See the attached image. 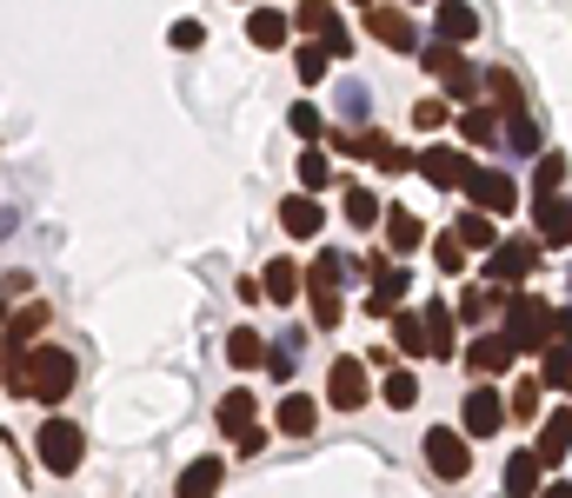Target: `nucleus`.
I'll return each mask as SVG.
<instances>
[{
  "instance_id": "1",
  "label": "nucleus",
  "mask_w": 572,
  "mask_h": 498,
  "mask_svg": "<svg viewBox=\"0 0 572 498\" xmlns=\"http://www.w3.org/2000/svg\"><path fill=\"white\" fill-rule=\"evenodd\" d=\"M360 273V260H347V253H319L313 266H306V299H313V325H326L334 332L340 325V312H347V280Z\"/></svg>"
},
{
  "instance_id": "2",
  "label": "nucleus",
  "mask_w": 572,
  "mask_h": 498,
  "mask_svg": "<svg viewBox=\"0 0 572 498\" xmlns=\"http://www.w3.org/2000/svg\"><path fill=\"white\" fill-rule=\"evenodd\" d=\"M506 340H513V353H546L552 346V306L546 299H533V293H506Z\"/></svg>"
},
{
  "instance_id": "3",
  "label": "nucleus",
  "mask_w": 572,
  "mask_h": 498,
  "mask_svg": "<svg viewBox=\"0 0 572 498\" xmlns=\"http://www.w3.org/2000/svg\"><path fill=\"white\" fill-rule=\"evenodd\" d=\"M73 379H80V366H73L67 346H34V353H27V399L60 405V399L73 392Z\"/></svg>"
},
{
  "instance_id": "4",
  "label": "nucleus",
  "mask_w": 572,
  "mask_h": 498,
  "mask_svg": "<svg viewBox=\"0 0 572 498\" xmlns=\"http://www.w3.org/2000/svg\"><path fill=\"white\" fill-rule=\"evenodd\" d=\"M486 286H500V293H520L533 273H539V239H500L493 253H486Z\"/></svg>"
},
{
  "instance_id": "5",
  "label": "nucleus",
  "mask_w": 572,
  "mask_h": 498,
  "mask_svg": "<svg viewBox=\"0 0 572 498\" xmlns=\"http://www.w3.org/2000/svg\"><path fill=\"white\" fill-rule=\"evenodd\" d=\"M334 146H340V159L353 153V159H366V166H380V174H406L413 166V153H406L393 133H380V127H353V133H334Z\"/></svg>"
},
{
  "instance_id": "6",
  "label": "nucleus",
  "mask_w": 572,
  "mask_h": 498,
  "mask_svg": "<svg viewBox=\"0 0 572 498\" xmlns=\"http://www.w3.org/2000/svg\"><path fill=\"white\" fill-rule=\"evenodd\" d=\"M506 419H513V412H506V399H500L493 379H479V386L466 392V405H459V432H466V439H500Z\"/></svg>"
},
{
  "instance_id": "7",
  "label": "nucleus",
  "mask_w": 572,
  "mask_h": 498,
  "mask_svg": "<svg viewBox=\"0 0 572 498\" xmlns=\"http://www.w3.org/2000/svg\"><path fill=\"white\" fill-rule=\"evenodd\" d=\"M213 419H220V432H226L240 452H260V446H267V432L254 426V419H260V405H254V392H247V386H233V392L213 405Z\"/></svg>"
},
{
  "instance_id": "8",
  "label": "nucleus",
  "mask_w": 572,
  "mask_h": 498,
  "mask_svg": "<svg viewBox=\"0 0 572 498\" xmlns=\"http://www.w3.org/2000/svg\"><path fill=\"white\" fill-rule=\"evenodd\" d=\"M80 459H87V439H80V426H73V419H60V412H54V419L40 426V465H47L54 478H73V472H80Z\"/></svg>"
},
{
  "instance_id": "9",
  "label": "nucleus",
  "mask_w": 572,
  "mask_h": 498,
  "mask_svg": "<svg viewBox=\"0 0 572 498\" xmlns=\"http://www.w3.org/2000/svg\"><path fill=\"white\" fill-rule=\"evenodd\" d=\"M293 27L300 34H313L326 54H353V34H347V21H340V8H334V0H300V8H293Z\"/></svg>"
},
{
  "instance_id": "10",
  "label": "nucleus",
  "mask_w": 572,
  "mask_h": 498,
  "mask_svg": "<svg viewBox=\"0 0 572 498\" xmlns=\"http://www.w3.org/2000/svg\"><path fill=\"white\" fill-rule=\"evenodd\" d=\"M413 166H420V180L427 187H440V193H466V180H472V153H459V146H427V153H413Z\"/></svg>"
},
{
  "instance_id": "11",
  "label": "nucleus",
  "mask_w": 572,
  "mask_h": 498,
  "mask_svg": "<svg viewBox=\"0 0 572 498\" xmlns=\"http://www.w3.org/2000/svg\"><path fill=\"white\" fill-rule=\"evenodd\" d=\"M466 200L479 206V213H513L520 206V180L506 174V166H472V180H466Z\"/></svg>"
},
{
  "instance_id": "12",
  "label": "nucleus",
  "mask_w": 572,
  "mask_h": 498,
  "mask_svg": "<svg viewBox=\"0 0 572 498\" xmlns=\"http://www.w3.org/2000/svg\"><path fill=\"white\" fill-rule=\"evenodd\" d=\"M366 273H373V293H366V312L373 319H393L399 312V299H406V286H413V273H406L393 253H380V260H366Z\"/></svg>"
},
{
  "instance_id": "13",
  "label": "nucleus",
  "mask_w": 572,
  "mask_h": 498,
  "mask_svg": "<svg viewBox=\"0 0 572 498\" xmlns=\"http://www.w3.org/2000/svg\"><path fill=\"white\" fill-rule=\"evenodd\" d=\"M427 465L453 485V478H466L472 472V446H466V432H453V426H433L427 432Z\"/></svg>"
},
{
  "instance_id": "14",
  "label": "nucleus",
  "mask_w": 572,
  "mask_h": 498,
  "mask_svg": "<svg viewBox=\"0 0 572 498\" xmlns=\"http://www.w3.org/2000/svg\"><path fill=\"white\" fill-rule=\"evenodd\" d=\"M513 359H520V353H513V340H506L500 325H486L479 340L466 346V372H472V379H500V372H506Z\"/></svg>"
},
{
  "instance_id": "15",
  "label": "nucleus",
  "mask_w": 572,
  "mask_h": 498,
  "mask_svg": "<svg viewBox=\"0 0 572 498\" xmlns=\"http://www.w3.org/2000/svg\"><path fill=\"white\" fill-rule=\"evenodd\" d=\"M366 366L360 359H334V366H326V405H340V412H360L366 405Z\"/></svg>"
},
{
  "instance_id": "16",
  "label": "nucleus",
  "mask_w": 572,
  "mask_h": 498,
  "mask_svg": "<svg viewBox=\"0 0 572 498\" xmlns=\"http://www.w3.org/2000/svg\"><path fill=\"white\" fill-rule=\"evenodd\" d=\"M533 233H539V246H572V200L533 193Z\"/></svg>"
},
{
  "instance_id": "17",
  "label": "nucleus",
  "mask_w": 572,
  "mask_h": 498,
  "mask_svg": "<svg viewBox=\"0 0 572 498\" xmlns=\"http://www.w3.org/2000/svg\"><path fill=\"white\" fill-rule=\"evenodd\" d=\"M366 27H373V40H380V47H393V54H413V47H420L413 21H406L399 8H386V0H373V8H366Z\"/></svg>"
},
{
  "instance_id": "18",
  "label": "nucleus",
  "mask_w": 572,
  "mask_h": 498,
  "mask_svg": "<svg viewBox=\"0 0 572 498\" xmlns=\"http://www.w3.org/2000/svg\"><path fill=\"white\" fill-rule=\"evenodd\" d=\"M427 312V359H453L459 353V312L446 306V299H433V306H420Z\"/></svg>"
},
{
  "instance_id": "19",
  "label": "nucleus",
  "mask_w": 572,
  "mask_h": 498,
  "mask_svg": "<svg viewBox=\"0 0 572 498\" xmlns=\"http://www.w3.org/2000/svg\"><path fill=\"white\" fill-rule=\"evenodd\" d=\"M533 452H539V465H546V472H552V465H565V452H572V405H559L552 419H539Z\"/></svg>"
},
{
  "instance_id": "20",
  "label": "nucleus",
  "mask_w": 572,
  "mask_h": 498,
  "mask_svg": "<svg viewBox=\"0 0 572 498\" xmlns=\"http://www.w3.org/2000/svg\"><path fill=\"white\" fill-rule=\"evenodd\" d=\"M433 34H440L446 47H466V40L479 34V14L466 8V0H440V14H433Z\"/></svg>"
},
{
  "instance_id": "21",
  "label": "nucleus",
  "mask_w": 572,
  "mask_h": 498,
  "mask_svg": "<svg viewBox=\"0 0 572 498\" xmlns=\"http://www.w3.org/2000/svg\"><path fill=\"white\" fill-rule=\"evenodd\" d=\"M273 426H280V432H287V439H306V432H313V426H319V405H313V399H306V392H287V399H280V405H273Z\"/></svg>"
},
{
  "instance_id": "22",
  "label": "nucleus",
  "mask_w": 572,
  "mask_h": 498,
  "mask_svg": "<svg viewBox=\"0 0 572 498\" xmlns=\"http://www.w3.org/2000/svg\"><path fill=\"white\" fill-rule=\"evenodd\" d=\"M539 491H546L539 452H513V459H506V498H539Z\"/></svg>"
},
{
  "instance_id": "23",
  "label": "nucleus",
  "mask_w": 572,
  "mask_h": 498,
  "mask_svg": "<svg viewBox=\"0 0 572 498\" xmlns=\"http://www.w3.org/2000/svg\"><path fill=\"white\" fill-rule=\"evenodd\" d=\"M453 239L466 246V253H493V246H500V226H493V213L466 206V213H459V226H453Z\"/></svg>"
},
{
  "instance_id": "24",
  "label": "nucleus",
  "mask_w": 572,
  "mask_h": 498,
  "mask_svg": "<svg viewBox=\"0 0 572 498\" xmlns=\"http://www.w3.org/2000/svg\"><path fill=\"white\" fill-rule=\"evenodd\" d=\"M220 478H226V459H194V465L180 472L174 498H213V491H220Z\"/></svg>"
},
{
  "instance_id": "25",
  "label": "nucleus",
  "mask_w": 572,
  "mask_h": 498,
  "mask_svg": "<svg viewBox=\"0 0 572 498\" xmlns=\"http://www.w3.org/2000/svg\"><path fill=\"white\" fill-rule=\"evenodd\" d=\"M280 226H287L293 239H313V233L326 226V213H319V200H313V193H293V200L280 206Z\"/></svg>"
},
{
  "instance_id": "26",
  "label": "nucleus",
  "mask_w": 572,
  "mask_h": 498,
  "mask_svg": "<svg viewBox=\"0 0 572 498\" xmlns=\"http://www.w3.org/2000/svg\"><path fill=\"white\" fill-rule=\"evenodd\" d=\"M393 346L406 353V359H427V312H393Z\"/></svg>"
},
{
  "instance_id": "27",
  "label": "nucleus",
  "mask_w": 572,
  "mask_h": 498,
  "mask_svg": "<svg viewBox=\"0 0 572 498\" xmlns=\"http://www.w3.org/2000/svg\"><path fill=\"white\" fill-rule=\"evenodd\" d=\"M440 80H446V94H453L459 107H472V100H479V87H486V73H479L472 60H459V54L446 60V73H440Z\"/></svg>"
},
{
  "instance_id": "28",
  "label": "nucleus",
  "mask_w": 572,
  "mask_h": 498,
  "mask_svg": "<svg viewBox=\"0 0 572 498\" xmlns=\"http://www.w3.org/2000/svg\"><path fill=\"white\" fill-rule=\"evenodd\" d=\"M500 312H506V293H500V286H472V293L459 299V319H466V325H493Z\"/></svg>"
},
{
  "instance_id": "29",
  "label": "nucleus",
  "mask_w": 572,
  "mask_h": 498,
  "mask_svg": "<svg viewBox=\"0 0 572 498\" xmlns=\"http://www.w3.org/2000/svg\"><path fill=\"white\" fill-rule=\"evenodd\" d=\"M300 286H306V273H300L293 260H273V266H267V280H260V293H267L273 306H293V299H300Z\"/></svg>"
},
{
  "instance_id": "30",
  "label": "nucleus",
  "mask_w": 572,
  "mask_h": 498,
  "mask_svg": "<svg viewBox=\"0 0 572 498\" xmlns=\"http://www.w3.org/2000/svg\"><path fill=\"white\" fill-rule=\"evenodd\" d=\"M539 386H552V392L572 399V346H565V340H552V346L539 353Z\"/></svg>"
},
{
  "instance_id": "31",
  "label": "nucleus",
  "mask_w": 572,
  "mask_h": 498,
  "mask_svg": "<svg viewBox=\"0 0 572 498\" xmlns=\"http://www.w3.org/2000/svg\"><path fill=\"white\" fill-rule=\"evenodd\" d=\"M226 359L240 366V372H254V366H267V340L254 325H233V340H226Z\"/></svg>"
},
{
  "instance_id": "32",
  "label": "nucleus",
  "mask_w": 572,
  "mask_h": 498,
  "mask_svg": "<svg viewBox=\"0 0 572 498\" xmlns=\"http://www.w3.org/2000/svg\"><path fill=\"white\" fill-rule=\"evenodd\" d=\"M420 239H427V226H420L413 213H406V206H393V213H386V246H393V260H399V253H413Z\"/></svg>"
},
{
  "instance_id": "33",
  "label": "nucleus",
  "mask_w": 572,
  "mask_h": 498,
  "mask_svg": "<svg viewBox=\"0 0 572 498\" xmlns=\"http://www.w3.org/2000/svg\"><path fill=\"white\" fill-rule=\"evenodd\" d=\"M459 133H466L472 146H493V140H500V114L472 100V107H459Z\"/></svg>"
},
{
  "instance_id": "34",
  "label": "nucleus",
  "mask_w": 572,
  "mask_h": 498,
  "mask_svg": "<svg viewBox=\"0 0 572 498\" xmlns=\"http://www.w3.org/2000/svg\"><path fill=\"white\" fill-rule=\"evenodd\" d=\"M247 40H254V47H287V14H280V8H254Z\"/></svg>"
},
{
  "instance_id": "35",
  "label": "nucleus",
  "mask_w": 572,
  "mask_h": 498,
  "mask_svg": "<svg viewBox=\"0 0 572 498\" xmlns=\"http://www.w3.org/2000/svg\"><path fill=\"white\" fill-rule=\"evenodd\" d=\"M380 399H386L393 412H406V405H413V399H420V379H413V372H406V366H393V372L380 379Z\"/></svg>"
},
{
  "instance_id": "36",
  "label": "nucleus",
  "mask_w": 572,
  "mask_h": 498,
  "mask_svg": "<svg viewBox=\"0 0 572 498\" xmlns=\"http://www.w3.org/2000/svg\"><path fill=\"white\" fill-rule=\"evenodd\" d=\"M300 187H306V193H326V187H334V159H326L319 146L300 153Z\"/></svg>"
},
{
  "instance_id": "37",
  "label": "nucleus",
  "mask_w": 572,
  "mask_h": 498,
  "mask_svg": "<svg viewBox=\"0 0 572 498\" xmlns=\"http://www.w3.org/2000/svg\"><path fill=\"white\" fill-rule=\"evenodd\" d=\"M326 67H334V54H326L319 40H306V47H293V73L306 80V87H313V80H326Z\"/></svg>"
},
{
  "instance_id": "38",
  "label": "nucleus",
  "mask_w": 572,
  "mask_h": 498,
  "mask_svg": "<svg viewBox=\"0 0 572 498\" xmlns=\"http://www.w3.org/2000/svg\"><path fill=\"white\" fill-rule=\"evenodd\" d=\"M340 206H347V220H353L360 233H366V226H380V200H373L366 187H347V193H340Z\"/></svg>"
},
{
  "instance_id": "39",
  "label": "nucleus",
  "mask_w": 572,
  "mask_h": 498,
  "mask_svg": "<svg viewBox=\"0 0 572 498\" xmlns=\"http://www.w3.org/2000/svg\"><path fill=\"white\" fill-rule=\"evenodd\" d=\"M366 114H373V94L360 87V80H347V87H340V120L347 127H366Z\"/></svg>"
},
{
  "instance_id": "40",
  "label": "nucleus",
  "mask_w": 572,
  "mask_h": 498,
  "mask_svg": "<svg viewBox=\"0 0 572 498\" xmlns=\"http://www.w3.org/2000/svg\"><path fill=\"white\" fill-rule=\"evenodd\" d=\"M506 412H513V419H539V379H520L506 392Z\"/></svg>"
},
{
  "instance_id": "41",
  "label": "nucleus",
  "mask_w": 572,
  "mask_h": 498,
  "mask_svg": "<svg viewBox=\"0 0 572 498\" xmlns=\"http://www.w3.org/2000/svg\"><path fill=\"white\" fill-rule=\"evenodd\" d=\"M559 180H565V159H559V153H539V166H533V193H559Z\"/></svg>"
},
{
  "instance_id": "42",
  "label": "nucleus",
  "mask_w": 572,
  "mask_h": 498,
  "mask_svg": "<svg viewBox=\"0 0 572 498\" xmlns=\"http://www.w3.org/2000/svg\"><path fill=\"white\" fill-rule=\"evenodd\" d=\"M433 260H440V273L453 280V273H466V246H459L453 233H440V239H433Z\"/></svg>"
},
{
  "instance_id": "43",
  "label": "nucleus",
  "mask_w": 572,
  "mask_h": 498,
  "mask_svg": "<svg viewBox=\"0 0 572 498\" xmlns=\"http://www.w3.org/2000/svg\"><path fill=\"white\" fill-rule=\"evenodd\" d=\"M287 120H293V133H300V140H319V127H326V120H319V107H313V100H300V107H293V114H287Z\"/></svg>"
},
{
  "instance_id": "44",
  "label": "nucleus",
  "mask_w": 572,
  "mask_h": 498,
  "mask_svg": "<svg viewBox=\"0 0 572 498\" xmlns=\"http://www.w3.org/2000/svg\"><path fill=\"white\" fill-rule=\"evenodd\" d=\"M293 359H300V346H293V340H287V346H267V372H273L280 386L293 379Z\"/></svg>"
},
{
  "instance_id": "45",
  "label": "nucleus",
  "mask_w": 572,
  "mask_h": 498,
  "mask_svg": "<svg viewBox=\"0 0 572 498\" xmlns=\"http://www.w3.org/2000/svg\"><path fill=\"white\" fill-rule=\"evenodd\" d=\"M446 114H453L446 100H420V107H413V120H420L427 133H440V127H446Z\"/></svg>"
},
{
  "instance_id": "46",
  "label": "nucleus",
  "mask_w": 572,
  "mask_h": 498,
  "mask_svg": "<svg viewBox=\"0 0 572 498\" xmlns=\"http://www.w3.org/2000/svg\"><path fill=\"white\" fill-rule=\"evenodd\" d=\"M167 40H174V47H200V40H207V27H200V21H174V34H167Z\"/></svg>"
},
{
  "instance_id": "47",
  "label": "nucleus",
  "mask_w": 572,
  "mask_h": 498,
  "mask_svg": "<svg viewBox=\"0 0 572 498\" xmlns=\"http://www.w3.org/2000/svg\"><path fill=\"white\" fill-rule=\"evenodd\" d=\"M453 54H459V47H446V40H433V47H427L420 60H427V73H446V60H453Z\"/></svg>"
},
{
  "instance_id": "48",
  "label": "nucleus",
  "mask_w": 572,
  "mask_h": 498,
  "mask_svg": "<svg viewBox=\"0 0 572 498\" xmlns=\"http://www.w3.org/2000/svg\"><path fill=\"white\" fill-rule=\"evenodd\" d=\"M552 340H565V346H572V306H559V312H552Z\"/></svg>"
},
{
  "instance_id": "49",
  "label": "nucleus",
  "mask_w": 572,
  "mask_h": 498,
  "mask_svg": "<svg viewBox=\"0 0 572 498\" xmlns=\"http://www.w3.org/2000/svg\"><path fill=\"white\" fill-rule=\"evenodd\" d=\"M539 498H572V485H546V491H539Z\"/></svg>"
},
{
  "instance_id": "50",
  "label": "nucleus",
  "mask_w": 572,
  "mask_h": 498,
  "mask_svg": "<svg viewBox=\"0 0 572 498\" xmlns=\"http://www.w3.org/2000/svg\"><path fill=\"white\" fill-rule=\"evenodd\" d=\"M8 299H14V293H0V325H8V319H14V312H8Z\"/></svg>"
},
{
  "instance_id": "51",
  "label": "nucleus",
  "mask_w": 572,
  "mask_h": 498,
  "mask_svg": "<svg viewBox=\"0 0 572 498\" xmlns=\"http://www.w3.org/2000/svg\"><path fill=\"white\" fill-rule=\"evenodd\" d=\"M366 8H373V0H366Z\"/></svg>"
}]
</instances>
